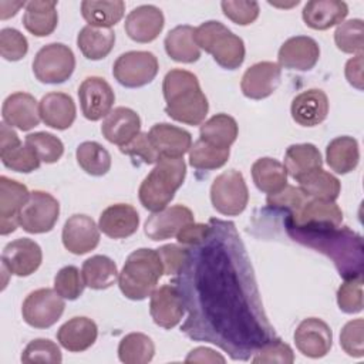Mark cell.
I'll return each instance as SVG.
<instances>
[{
	"label": "cell",
	"mask_w": 364,
	"mask_h": 364,
	"mask_svg": "<svg viewBox=\"0 0 364 364\" xmlns=\"http://www.w3.org/2000/svg\"><path fill=\"white\" fill-rule=\"evenodd\" d=\"M58 215L60 203L53 195L33 191L18 213V225L28 233H46L54 228Z\"/></svg>",
	"instance_id": "10"
},
{
	"label": "cell",
	"mask_w": 364,
	"mask_h": 364,
	"mask_svg": "<svg viewBox=\"0 0 364 364\" xmlns=\"http://www.w3.org/2000/svg\"><path fill=\"white\" fill-rule=\"evenodd\" d=\"M297 350L310 358L324 357L333 346V333L330 326L317 317H307L300 321L294 331Z\"/></svg>",
	"instance_id": "15"
},
{
	"label": "cell",
	"mask_w": 364,
	"mask_h": 364,
	"mask_svg": "<svg viewBox=\"0 0 364 364\" xmlns=\"http://www.w3.org/2000/svg\"><path fill=\"white\" fill-rule=\"evenodd\" d=\"M98 327L88 317H73L65 321L57 331L60 346L71 353L88 350L97 340Z\"/></svg>",
	"instance_id": "30"
},
{
	"label": "cell",
	"mask_w": 364,
	"mask_h": 364,
	"mask_svg": "<svg viewBox=\"0 0 364 364\" xmlns=\"http://www.w3.org/2000/svg\"><path fill=\"white\" fill-rule=\"evenodd\" d=\"M159 64L149 51H127L121 54L112 67L115 80L127 88L144 87L156 77Z\"/></svg>",
	"instance_id": "9"
},
{
	"label": "cell",
	"mask_w": 364,
	"mask_h": 364,
	"mask_svg": "<svg viewBox=\"0 0 364 364\" xmlns=\"http://www.w3.org/2000/svg\"><path fill=\"white\" fill-rule=\"evenodd\" d=\"M125 3L121 0H84L81 3V14L88 26L111 28L122 17Z\"/></svg>",
	"instance_id": "39"
},
{
	"label": "cell",
	"mask_w": 364,
	"mask_h": 364,
	"mask_svg": "<svg viewBox=\"0 0 364 364\" xmlns=\"http://www.w3.org/2000/svg\"><path fill=\"white\" fill-rule=\"evenodd\" d=\"M85 286L94 290H104L111 287L118 279L117 264L112 259L104 255L88 257L81 269Z\"/></svg>",
	"instance_id": "40"
},
{
	"label": "cell",
	"mask_w": 364,
	"mask_h": 364,
	"mask_svg": "<svg viewBox=\"0 0 364 364\" xmlns=\"http://www.w3.org/2000/svg\"><path fill=\"white\" fill-rule=\"evenodd\" d=\"M63 245L73 255H84L94 250L100 243V228L87 215L70 216L63 228Z\"/></svg>",
	"instance_id": "18"
},
{
	"label": "cell",
	"mask_w": 364,
	"mask_h": 364,
	"mask_svg": "<svg viewBox=\"0 0 364 364\" xmlns=\"http://www.w3.org/2000/svg\"><path fill=\"white\" fill-rule=\"evenodd\" d=\"M64 299L53 289H37L23 301L21 314L24 321L34 328H48L64 313Z\"/></svg>",
	"instance_id": "11"
},
{
	"label": "cell",
	"mask_w": 364,
	"mask_h": 364,
	"mask_svg": "<svg viewBox=\"0 0 364 364\" xmlns=\"http://www.w3.org/2000/svg\"><path fill=\"white\" fill-rule=\"evenodd\" d=\"M75 158L78 165L91 176H102L111 168L109 152L95 141H85L77 146Z\"/></svg>",
	"instance_id": "43"
},
{
	"label": "cell",
	"mask_w": 364,
	"mask_h": 364,
	"mask_svg": "<svg viewBox=\"0 0 364 364\" xmlns=\"http://www.w3.org/2000/svg\"><path fill=\"white\" fill-rule=\"evenodd\" d=\"M210 232V226L206 223H188L186 226H183L178 235L176 239L179 243L186 245V246H196L199 243H202L206 236Z\"/></svg>",
	"instance_id": "57"
},
{
	"label": "cell",
	"mask_w": 364,
	"mask_h": 364,
	"mask_svg": "<svg viewBox=\"0 0 364 364\" xmlns=\"http://www.w3.org/2000/svg\"><path fill=\"white\" fill-rule=\"evenodd\" d=\"M282 80V68L272 61H260L250 65L240 81L245 97L250 100H263L272 95Z\"/></svg>",
	"instance_id": "17"
},
{
	"label": "cell",
	"mask_w": 364,
	"mask_h": 364,
	"mask_svg": "<svg viewBox=\"0 0 364 364\" xmlns=\"http://www.w3.org/2000/svg\"><path fill=\"white\" fill-rule=\"evenodd\" d=\"M195 43L212 54L213 60L226 70H236L245 60V43L220 21L209 20L195 28Z\"/></svg>",
	"instance_id": "6"
},
{
	"label": "cell",
	"mask_w": 364,
	"mask_h": 364,
	"mask_svg": "<svg viewBox=\"0 0 364 364\" xmlns=\"http://www.w3.org/2000/svg\"><path fill=\"white\" fill-rule=\"evenodd\" d=\"M115 33L112 28L85 26L77 36V46L88 60L105 58L114 48Z\"/></svg>",
	"instance_id": "36"
},
{
	"label": "cell",
	"mask_w": 364,
	"mask_h": 364,
	"mask_svg": "<svg viewBox=\"0 0 364 364\" xmlns=\"http://www.w3.org/2000/svg\"><path fill=\"white\" fill-rule=\"evenodd\" d=\"M78 100L82 115L90 121H98L111 112L115 94L104 78L92 75L81 82Z\"/></svg>",
	"instance_id": "13"
},
{
	"label": "cell",
	"mask_w": 364,
	"mask_h": 364,
	"mask_svg": "<svg viewBox=\"0 0 364 364\" xmlns=\"http://www.w3.org/2000/svg\"><path fill=\"white\" fill-rule=\"evenodd\" d=\"M210 200L220 215L236 216L242 213L249 200V191L243 175L236 169L218 175L210 186Z\"/></svg>",
	"instance_id": "8"
},
{
	"label": "cell",
	"mask_w": 364,
	"mask_h": 364,
	"mask_svg": "<svg viewBox=\"0 0 364 364\" xmlns=\"http://www.w3.org/2000/svg\"><path fill=\"white\" fill-rule=\"evenodd\" d=\"M3 121L16 127L20 131H30L40 122V109L37 100L28 92H14L10 94L1 107Z\"/></svg>",
	"instance_id": "24"
},
{
	"label": "cell",
	"mask_w": 364,
	"mask_h": 364,
	"mask_svg": "<svg viewBox=\"0 0 364 364\" xmlns=\"http://www.w3.org/2000/svg\"><path fill=\"white\" fill-rule=\"evenodd\" d=\"M299 188L310 199L334 202L341 191L340 181L324 169H316L299 181Z\"/></svg>",
	"instance_id": "41"
},
{
	"label": "cell",
	"mask_w": 364,
	"mask_h": 364,
	"mask_svg": "<svg viewBox=\"0 0 364 364\" xmlns=\"http://www.w3.org/2000/svg\"><path fill=\"white\" fill-rule=\"evenodd\" d=\"M327 165L336 173L346 175L357 168L360 161L358 142L353 136H337L331 139L326 148Z\"/></svg>",
	"instance_id": "35"
},
{
	"label": "cell",
	"mask_w": 364,
	"mask_h": 364,
	"mask_svg": "<svg viewBox=\"0 0 364 364\" xmlns=\"http://www.w3.org/2000/svg\"><path fill=\"white\" fill-rule=\"evenodd\" d=\"M252 178L256 188L267 195L276 193L287 185V172L274 158H260L252 165Z\"/></svg>",
	"instance_id": "38"
},
{
	"label": "cell",
	"mask_w": 364,
	"mask_h": 364,
	"mask_svg": "<svg viewBox=\"0 0 364 364\" xmlns=\"http://www.w3.org/2000/svg\"><path fill=\"white\" fill-rule=\"evenodd\" d=\"M43 260V252L37 242L28 237H20L7 243L1 253V266L18 277L34 273Z\"/></svg>",
	"instance_id": "14"
},
{
	"label": "cell",
	"mask_w": 364,
	"mask_h": 364,
	"mask_svg": "<svg viewBox=\"0 0 364 364\" xmlns=\"http://www.w3.org/2000/svg\"><path fill=\"white\" fill-rule=\"evenodd\" d=\"M237 132V122L233 117L228 114H216L200 125L199 139L212 146L229 149L230 145L236 141Z\"/></svg>",
	"instance_id": "37"
},
{
	"label": "cell",
	"mask_w": 364,
	"mask_h": 364,
	"mask_svg": "<svg viewBox=\"0 0 364 364\" xmlns=\"http://www.w3.org/2000/svg\"><path fill=\"white\" fill-rule=\"evenodd\" d=\"M148 138L161 158H183L192 146V135L168 122L155 124L148 131Z\"/></svg>",
	"instance_id": "23"
},
{
	"label": "cell",
	"mask_w": 364,
	"mask_h": 364,
	"mask_svg": "<svg viewBox=\"0 0 364 364\" xmlns=\"http://www.w3.org/2000/svg\"><path fill=\"white\" fill-rule=\"evenodd\" d=\"M149 313L154 323L162 328L178 326L185 313L183 299L178 287L166 283L155 289L149 300Z\"/></svg>",
	"instance_id": "16"
},
{
	"label": "cell",
	"mask_w": 364,
	"mask_h": 364,
	"mask_svg": "<svg viewBox=\"0 0 364 364\" xmlns=\"http://www.w3.org/2000/svg\"><path fill=\"white\" fill-rule=\"evenodd\" d=\"M28 195L26 185L7 176H0V233L3 236L16 230L18 213Z\"/></svg>",
	"instance_id": "21"
},
{
	"label": "cell",
	"mask_w": 364,
	"mask_h": 364,
	"mask_svg": "<svg viewBox=\"0 0 364 364\" xmlns=\"http://www.w3.org/2000/svg\"><path fill=\"white\" fill-rule=\"evenodd\" d=\"M193 222V213L183 205L166 206L162 210L152 212L145 220L144 232L152 240H165L176 236L178 232Z\"/></svg>",
	"instance_id": "19"
},
{
	"label": "cell",
	"mask_w": 364,
	"mask_h": 364,
	"mask_svg": "<svg viewBox=\"0 0 364 364\" xmlns=\"http://www.w3.org/2000/svg\"><path fill=\"white\" fill-rule=\"evenodd\" d=\"M119 151L131 158L139 159L144 164H156L159 161V155L154 149L148 132H139L136 136H134L129 142L119 146Z\"/></svg>",
	"instance_id": "55"
},
{
	"label": "cell",
	"mask_w": 364,
	"mask_h": 364,
	"mask_svg": "<svg viewBox=\"0 0 364 364\" xmlns=\"http://www.w3.org/2000/svg\"><path fill=\"white\" fill-rule=\"evenodd\" d=\"M40 118L41 121L54 129H67L75 121V104L68 94L64 92H48L40 102Z\"/></svg>",
	"instance_id": "29"
},
{
	"label": "cell",
	"mask_w": 364,
	"mask_h": 364,
	"mask_svg": "<svg viewBox=\"0 0 364 364\" xmlns=\"http://www.w3.org/2000/svg\"><path fill=\"white\" fill-rule=\"evenodd\" d=\"M348 14V6L340 0H311L303 7L301 17L313 30H327L338 26Z\"/></svg>",
	"instance_id": "31"
},
{
	"label": "cell",
	"mask_w": 364,
	"mask_h": 364,
	"mask_svg": "<svg viewBox=\"0 0 364 364\" xmlns=\"http://www.w3.org/2000/svg\"><path fill=\"white\" fill-rule=\"evenodd\" d=\"M185 361L186 363H225L226 360L212 348L196 347L188 354Z\"/></svg>",
	"instance_id": "59"
},
{
	"label": "cell",
	"mask_w": 364,
	"mask_h": 364,
	"mask_svg": "<svg viewBox=\"0 0 364 364\" xmlns=\"http://www.w3.org/2000/svg\"><path fill=\"white\" fill-rule=\"evenodd\" d=\"M202 245V243H200ZM205 252L208 262L200 257L196 266V300L189 313V323L183 331L189 336L202 321L205 324L192 338L208 340L230 354L233 360H247L250 354L274 331L267 323L259 294L252 279L247 259L242 262L243 249Z\"/></svg>",
	"instance_id": "1"
},
{
	"label": "cell",
	"mask_w": 364,
	"mask_h": 364,
	"mask_svg": "<svg viewBox=\"0 0 364 364\" xmlns=\"http://www.w3.org/2000/svg\"><path fill=\"white\" fill-rule=\"evenodd\" d=\"M294 361L293 350L289 344L282 341L280 338L272 337L266 343H263L256 351L252 358V363H262V364H291Z\"/></svg>",
	"instance_id": "49"
},
{
	"label": "cell",
	"mask_w": 364,
	"mask_h": 364,
	"mask_svg": "<svg viewBox=\"0 0 364 364\" xmlns=\"http://www.w3.org/2000/svg\"><path fill=\"white\" fill-rule=\"evenodd\" d=\"M165 24L164 13L152 4H142L128 13L125 33L136 43H151L162 31Z\"/></svg>",
	"instance_id": "22"
},
{
	"label": "cell",
	"mask_w": 364,
	"mask_h": 364,
	"mask_svg": "<svg viewBox=\"0 0 364 364\" xmlns=\"http://www.w3.org/2000/svg\"><path fill=\"white\" fill-rule=\"evenodd\" d=\"M364 321L363 318H355L341 328L340 333V346L350 355L355 358H361L364 355Z\"/></svg>",
	"instance_id": "53"
},
{
	"label": "cell",
	"mask_w": 364,
	"mask_h": 364,
	"mask_svg": "<svg viewBox=\"0 0 364 364\" xmlns=\"http://www.w3.org/2000/svg\"><path fill=\"white\" fill-rule=\"evenodd\" d=\"M220 7L223 14L239 26L252 24L260 11L257 1H222Z\"/></svg>",
	"instance_id": "54"
},
{
	"label": "cell",
	"mask_w": 364,
	"mask_h": 364,
	"mask_svg": "<svg viewBox=\"0 0 364 364\" xmlns=\"http://www.w3.org/2000/svg\"><path fill=\"white\" fill-rule=\"evenodd\" d=\"M309 199L310 198H307L300 188H296L293 185H286L279 192L267 195L266 203L269 208H273L277 210H287L289 215H293L297 210H300L301 206Z\"/></svg>",
	"instance_id": "51"
},
{
	"label": "cell",
	"mask_w": 364,
	"mask_h": 364,
	"mask_svg": "<svg viewBox=\"0 0 364 364\" xmlns=\"http://www.w3.org/2000/svg\"><path fill=\"white\" fill-rule=\"evenodd\" d=\"M162 92L168 117L188 125H200L205 121L209 104L193 73L181 68L168 71L162 82Z\"/></svg>",
	"instance_id": "3"
},
{
	"label": "cell",
	"mask_w": 364,
	"mask_h": 364,
	"mask_svg": "<svg viewBox=\"0 0 364 364\" xmlns=\"http://www.w3.org/2000/svg\"><path fill=\"white\" fill-rule=\"evenodd\" d=\"M286 225L287 233L293 240L331 257L344 280L363 276V242L358 235L347 228L340 229V226L307 228Z\"/></svg>",
	"instance_id": "2"
},
{
	"label": "cell",
	"mask_w": 364,
	"mask_h": 364,
	"mask_svg": "<svg viewBox=\"0 0 364 364\" xmlns=\"http://www.w3.org/2000/svg\"><path fill=\"white\" fill-rule=\"evenodd\" d=\"M323 165L321 154L313 144H294L286 149L284 168L286 172L297 182L306 175Z\"/></svg>",
	"instance_id": "33"
},
{
	"label": "cell",
	"mask_w": 364,
	"mask_h": 364,
	"mask_svg": "<svg viewBox=\"0 0 364 364\" xmlns=\"http://www.w3.org/2000/svg\"><path fill=\"white\" fill-rule=\"evenodd\" d=\"M74 68V53L63 43H50L41 47L33 61V73L44 84H61L67 81L73 75Z\"/></svg>",
	"instance_id": "7"
},
{
	"label": "cell",
	"mask_w": 364,
	"mask_h": 364,
	"mask_svg": "<svg viewBox=\"0 0 364 364\" xmlns=\"http://www.w3.org/2000/svg\"><path fill=\"white\" fill-rule=\"evenodd\" d=\"M154 354V341L144 333H129L118 346V358L125 364H146Z\"/></svg>",
	"instance_id": "42"
},
{
	"label": "cell",
	"mask_w": 364,
	"mask_h": 364,
	"mask_svg": "<svg viewBox=\"0 0 364 364\" xmlns=\"http://www.w3.org/2000/svg\"><path fill=\"white\" fill-rule=\"evenodd\" d=\"M0 159L11 171L28 173L40 168L41 161L26 142L21 144L17 132L6 122L0 124Z\"/></svg>",
	"instance_id": "12"
},
{
	"label": "cell",
	"mask_w": 364,
	"mask_h": 364,
	"mask_svg": "<svg viewBox=\"0 0 364 364\" xmlns=\"http://www.w3.org/2000/svg\"><path fill=\"white\" fill-rule=\"evenodd\" d=\"M162 267H164V274L166 276H175L179 274L186 263L188 259V249L169 243L165 246H161L156 249Z\"/></svg>",
	"instance_id": "56"
},
{
	"label": "cell",
	"mask_w": 364,
	"mask_h": 364,
	"mask_svg": "<svg viewBox=\"0 0 364 364\" xmlns=\"http://www.w3.org/2000/svg\"><path fill=\"white\" fill-rule=\"evenodd\" d=\"M337 304L347 314L363 310V276L346 279L337 290Z\"/></svg>",
	"instance_id": "50"
},
{
	"label": "cell",
	"mask_w": 364,
	"mask_h": 364,
	"mask_svg": "<svg viewBox=\"0 0 364 364\" xmlns=\"http://www.w3.org/2000/svg\"><path fill=\"white\" fill-rule=\"evenodd\" d=\"M58 23L57 1L33 0L26 3L23 24L28 33L36 37L50 36Z\"/></svg>",
	"instance_id": "32"
},
{
	"label": "cell",
	"mask_w": 364,
	"mask_h": 364,
	"mask_svg": "<svg viewBox=\"0 0 364 364\" xmlns=\"http://www.w3.org/2000/svg\"><path fill=\"white\" fill-rule=\"evenodd\" d=\"M346 78L357 90H363V54H357L346 64Z\"/></svg>",
	"instance_id": "58"
},
{
	"label": "cell",
	"mask_w": 364,
	"mask_h": 364,
	"mask_svg": "<svg viewBox=\"0 0 364 364\" xmlns=\"http://www.w3.org/2000/svg\"><path fill=\"white\" fill-rule=\"evenodd\" d=\"M334 41L340 51L347 54H363L364 50V23L361 18H351L337 26Z\"/></svg>",
	"instance_id": "45"
},
{
	"label": "cell",
	"mask_w": 364,
	"mask_h": 364,
	"mask_svg": "<svg viewBox=\"0 0 364 364\" xmlns=\"http://www.w3.org/2000/svg\"><path fill=\"white\" fill-rule=\"evenodd\" d=\"M343 222V212L336 202L309 199L300 210L289 215L286 223L294 226H331L338 228Z\"/></svg>",
	"instance_id": "25"
},
{
	"label": "cell",
	"mask_w": 364,
	"mask_h": 364,
	"mask_svg": "<svg viewBox=\"0 0 364 364\" xmlns=\"http://www.w3.org/2000/svg\"><path fill=\"white\" fill-rule=\"evenodd\" d=\"M195 28L183 24L173 27L165 37L164 46L166 54L178 63H195L200 57V48L195 43Z\"/></svg>",
	"instance_id": "34"
},
{
	"label": "cell",
	"mask_w": 364,
	"mask_h": 364,
	"mask_svg": "<svg viewBox=\"0 0 364 364\" xmlns=\"http://www.w3.org/2000/svg\"><path fill=\"white\" fill-rule=\"evenodd\" d=\"M28 51L27 38L16 28L6 27L0 31V54L7 61H18Z\"/></svg>",
	"instance_id": "52"
},
{
	"label": "cell",
	"mask_w": 364,
	"mask_h": 364,
	"mask_svg": "<svg viewBox=\"0 0 364 364\" xmlns=\"http://www.w3.org/2000/svg\"><path fill=\"white\" fill-rule=\"evenodd\" d=\"M139 225V215L132 205L115 203L102 210L98 220L100 230L111 239L132 236Z\"/></svg>",
	"instance_id": "28"
},
{
	"label": "cell",
	"mask_w": 364,
	"mask_h": 364,
	"mask_svg": "<svg viewBox=\"0 0 364 364\" xmlns=\"http://www.w3.org/2000/svg\"><path fill=\"white\" fill-rule=\"evenodd\" d=\"M101 132L108 142L122 146L141 132V118L128 107H117L104 118Z\"/></svg>",
	"instance_id": "27"
},
{
	"label": "cell",
	"mask_w": 364,
	"mask_h": 364,
	"mask_svg": "<svg viewBox=\"0 0 364 364\" xmlns=\"http://www.w3.org/2000/svg\"><path fill=\"white\" fill-rule=\"evenodd\" d=\"M21 361L24 364L31 363H50L60 364L63 361L58 346L48 338L31 340L21 353Z\"/></svg>",
	"instance_id": "47"
},
{
	"label": "cell",
	"mask_w": 364,
	"mask_h": 364,
	"mask_svg": "<svg viewBox=\"0 0 364 364\" xmlns=\"http://www.w3.org/2000/svg\"><path fill=\"white\" fill-rule=\"evenodd\" d=\"M162 274L164 267L158 252L141 247L127 257L118 274V286L127 299L144 300L156 289Z\"/></svg>",
	"instance_id": "5"
},
{
	"label": "cell",
	"mask_w": 364,
	"mask_h": 364,
	"mask_svg": "<svg viewBox=\"0 0 364 364\" xmlns=\"http://www.w3.org/2000/svg\"><path fill=\"white\" fill-rule=\"evenodd\" d=\"M320 58L317 41L309 36H296L287 38L277 54L279 65L287 70L309 71Z\"/></svg>",
	"instance_id": "20"
},
{
	"label": "cell",
	"mask_w": 364,
	"mask_h": 364,
	"mask_svg": "<svg viewBox=\"0 0 364 364\" xmlns=\"http://www.w3.org/2000/svg\"><path fill=\"white\" fill-rule=\"evenodd\" d=\"M290 112L299 125L316 127L327 118L328 98L323 90H306L293 98Z\"/></svg>",
	"instance_id": "26"
},
{
	"label": "cell",
	"mask_w": 364,
	"mask_h": 364,
	"mask_svg": "<svg viewBox=\"0 0 364 364\" xmlns=\"http://www.w3.org/2000/svg\"><path fill=\"white\" fill-rule=\"evenodd\" d=\"M26 144L33 148L41 162L54 164L64 154V145L60 138L50 132H33L26 136Z\"/></svg>",
	"instance_id": "46"
},
{
	"label": "cell",
	"mask_w": 364,
	"mask_h": 364,
	"mask_svg": "<svg viewBox=\"0 0 364 364\" xmlns=\"http://www.w3.org/2000/svg\"><path fill=\"white\" fill-rule=\"evenodd\" d=\"M85 287L82 273L75 266H65L54 277V290L65 300L78 299Z\"/></svg>",
	"instance_id": "48"
},
{
	"label": "cell",
	"mask_w": 364,
	"mask_h": 364,
	"mask_svg": "<svg viewBox=\"0 0 364 364\" xmlns=\"http://www.w3.org/2000/svg\"><path fill=\"white\" fill-rule=\"evenodd\" d=\"M185 175L186 164L183 158H161L139 185L141 205L151 212L166 208L175 192L182 186Z\"/></svg>",
	"instance_id": "4"
},
{
	"label": "cell",
	"mask_w": 364,
	"mask_h": 364,
	"mask_svg": "<svg viewBox=\"0 0 364 364\" xmlns=\"http://www.w3.org/2000/svg\"><path fill=\"white\" fill-rule=\"evenodd\" d=\"M230 151L212 146L202 139L193 142L189 148V164L195 169L200 171H212L222 168L229 159Z\"/></svg>",
	"instance_id": "44"
},
{
	"label": "cell",
	"mask_w": 364,
	"mask_h": 364,
	"mask_svg": "<svg viewBox=\"0 0 364 364\" xmlns=\"http://www.w3.org/2000/svg\"><path fill=\"white\" fill-rule=\"evenodd\" d=\"M23 6H26V3L24 1H17V3H10V1H0V18L1 20H6V18H9V17H13L16 13H17V10L20 9V7H23Z\"/></svg>",
	"instance_id": "60"
}]
</instances>
